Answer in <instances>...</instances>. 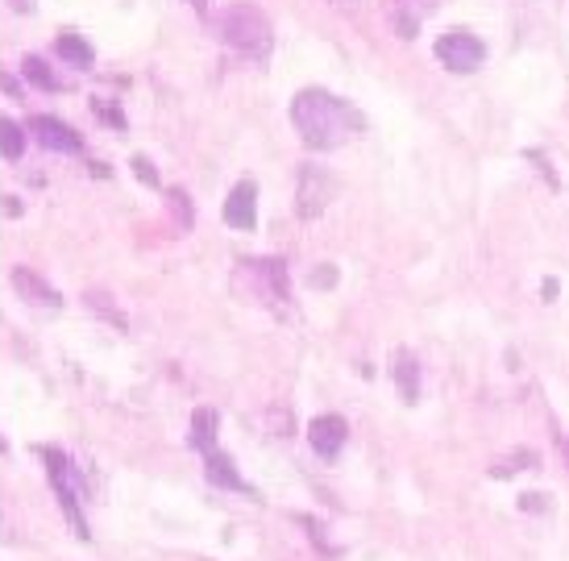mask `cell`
Instances as JSON below:
<instances>
[{
  "label": "cell",
  "mask_w": 569,
  "mask_h": 561,
  "mask_svg": "<svg viewBox=\"0 0 569 561\" xmlns=\"http://www.w3.org/2000/svg\"><path fill=\"white\" fill-rule=\"evenodd\" d=\"M291 126L308 150H337L366 129V117L329 88H300L291 97Z\"/></svg>",
  "instance_id": "6da1fadb"
},
{
  "label": "cell",
  "mask_w": 569,
  "mask_h": 561,
  "mask_svg": "<svg viewBox=\"0 0 569 561\" xmlns=\"http://www.w3.org/2000/svg\"><path fill=\"white\" fill-rule=\"evenodd\" d=\"M233 291L241 300L262 308H287L291 304V271L283 258L274 254H250L238 258L233 267Z\"/></svg>",
  "instance_id": "7a4b0ae2"
},
{
  "label": "cell",
  "mask_w": 569,
  "mask_h": 561,
  "mask_svg": "<svg viewBox=\"0 0 569 561\" xmlns=\"http://www.w3.org/2000/svg\"><path fill=\"white\" fill-rule=\"evenodd\" d=\"M217 30H221L224 47H233L246 59H267L274 50V26H270V17L258 4H229V9H221Z\"/></svg>",
  "instance_id": "3957f363"
},
{
  "label": "cell",
  "mask_w": 569,
  "mask_h": 561,
  "mask_svg": "<svg viewBox=\"0 0 569 561\" xmlns=\"http://www.w3.org/2000/svg\"><path fill=\"white\" fill-rule=\"evenodd\" d=\"M432 54H437V63H441L445 71H453V76H475L478 67L487 63V42L470 30H445L441 38H437V47H432Z\"/></svg>",
  "instance_id": "277c9868"
},
{
  "label": "cell",
  "mask_w": 569,
  "mask_h": 561,
  "mask_svg": "<svg viewBox=\"0 0 569 561\" xmlns=\"http://www.w3.org/2000/svg\"><path fill=\"white\" fill-rule=\"evenodd\" d=\"M337 196V176L329 167H317V162H303L300 176H296V217L300 221H317L320 212L332 204Z\"/></svg>",
  "instance_id": "5b68a950"
},
{
  "label": "cell",
  "mask_w": 569,
  "mask_h": 561,
  "mask_svg": "<svg viewBox=\"0 0 569 561\" xmlns=\"http://www.w3.org/2000/svg\"><path fill=\"white\" fill-rule=\"evenodd\" d=\"M38 462L47 470L50 491H76L83 495V503H92V482L83 479V470L76 465V458L59 445H38Z\"/></svg>",
  "instance_id": "8992f818"
},
{
  "label": "cell",
  "mask_w": 569,
  "mask_h": 561,
  "mask_svg": "<svg viewBox=\"0 0 569 561\" xmlns=\"http://www.w3.org/2000/svg\"><path fill=\"white\" fill-rule=\"evenodd\" d=\"M303 437H308V449L317 453L320 462H337L349 441V420L337 417V412H320V417L303 424Z\"/></svg>",
  "instance_id": "52a82bcc"
},
{
  "label": "cell",
  "mask_w": 569,
  "mask_h": 561,
  "mask_svg": "<svg viewBox=\"0 0 569 561\" xmlns=\"http://www.w3.org/2000/svg\"><path fill=\"white\" fill-rule=\"evenodd\" d=\"M221 217H224V224L238 229V233H253V229H258V183H253V179H238V183L229 188Z\"/></svg>",
  "instance_id": "ba28073f"
},
{
  "label": "cell",
  "mask_w": 569,
  "mask_h": 561,
  "mask_svg": "<svg viewBox=\"0 0 569 561\" xmlns=\"http://www.w3.org/2000/svg\"><path fill=\"white\" fill-rule=\"evenodd\" d=\"M26 129H30L33 142H42L47 150H59V154H80L83 150V138L67 121H59V117H30Z\"/></svg>",
  "instance_id": "9c48e42d"
},
{
  "label": "cell",
  "mask_w": 569,
  "mask_h": 561,
  "mask_svg": "<svg viewBox=\"0 0 569 561\" xmlns=\"http://www.w3.org/2000/svg\"><path fill=\"white\" fill-rule=\"evenodd\" d=\"M9 288L33 308H63V291L50 288L47 279L38 271H30V267H13V271H9Z\"/></svg>",
  "instance_id": "30bf717a"
},
{
  "label": "cell",
  "mask_w": 569,
  "mask_h": 561,
  "mask_svg": "<svg viewBox=\"0 0 569 561\" xmlns=\"http://www.w3.org/2000/svg\"><path fill=\"white\" fill-rule=\"evenodd\" d=\"M204 479L217 487V491H233V495H246L253 499V487L246 479H241L238 462L224 453V449H212V453H204Z\"/></svg>",
  "instance_id": "8fae6325"
},
{
  "label": "cell",
  "mask_w": 569,
  "mask_h": 561,
  "mask_svg": "<svg viewBox=\"0 0 569 561\" xmlns=\"http://www.w3.org/2000/svg\"><path fill=\"white\" fill-rule=\"evenodd\" d=\"M391 379L399 387V400L403 403H416L420 400V387H425V370H420V358L408 350V345H399L391 353Z\"/></svg>",
  "instance_id": "7c38bea8"
},
{
  "label": "cell",
  "mask_w": 569,
  "mask_h": 561,
  "mask_svg": "<svg viewBox=\"0 0 569 561\" xmlns=\"http://www.w3.org/2000/svg\"><path fill=\"white\" fill-rule=\"evenodd\" d=\"M217 433H221V412L200 403L188 420V445L196 449V453H212V449H217Z\"/></svg>",
  "instance_id": "4fadbf2b"
},
{
  "label": "cell",
  "mask_w": 569,
  "mask_h": 561,
  "mask_svg": "<svg viewBox=\"0 0 569 561\" xmlns=\"http://www.w3.org/2000/svg\"><path fill=\"white\" fill-rule=\"evenodd\" d=\"M54 54L63 59V67H76V71H88L96 63V50L83 42L80 33H63V38H54Z\"/></svg>",
  "instance_id": "5bb4252c"
},
{
  "label": "cell",
  "mask_w": 569,
  "mask_h": 561,
  "mask_svg": "<svg viewBox=\"0 0 569 561\" xmlns=\"http://www.w3.org/2000/svg\"><path fill=\"white\" fill-rule=\"evenodd\" d=\"M162 209L171 217L174 233H188L191 224H196V209H191V196L183 188H162Z\"/></svg>",
  "instance_id": "9a60e30c"
},
{
  "label": "cell",
  "mask_w": 569,
  "mask_h": 561,
  "mask_svg": "<svg viewBox=\"0 0 569 561\" xmlns=\"http://www.w3.org/2000/svg\"><path fill=\"white\" fill-rule=\"evenodd\" d=\"M83 300V308L92 312V317H100V321H109V324H117V329H129V321H126V312L117 308V300H112L109 291L104 288H88L80 295Z\"/></svg>",
  "instance_id": "2e32d148"
},
{
  "label": "cell",
  "mask_w": 569,
  "mask_h": 561,
  "mask_svg": "<svg viewBox=\"0 0 569 561\" xmlns=\"http://www.w3.org/2000/svg\"><path fill=\"white\" fill-rule=\"evenodd\" d=\"M26 142H30V129L17 126L13 117H0V159L17 162L26 154Z\"/></svg>",
  "instance_id": "e0dca14e"
},
{
  "label": "cell",
  "mask_w": 569,
  "mask_h": 561,
  "mask_svg": "<svg viewBox=\"0 0 569 561\" xmlns=\"http://www.w3.org/2000/svg\"><path fill=\"white\" fill-rule=\"evenodd\" d=\"M537 465H540L537 449H516V453H507V458H495V462H490V479H511V474L537 470Z\"/></svg>",
  "instance_id": "ac0fdd59"
},
{
  "label": "cell",
  "mask_w": 569,
  "mask_h": 561,
  "mask_svg": "<svg viewBox=\"0 0 569 561\" xmlns=\"http://www.w3.org/2000/svg\"><path fill=\"white\" fill-rule=\"evenodd\" d=\"M296 524L308 532V541L317 545L320 558H341V545H332V541H329V529H325V520H317V515H296Z\"/></svg>",
  "instance_id": "d6986e66"
},
{
  "label": "cell",
  "mask_w": 569,
  "mask_h": 561,
  "mask_svg": "<svg viewBox=\"0 0 569 561\" xmlns=\"http://www.w3.org/2000/svg\"><path fill=\"white\" fill-rule=\"evenodd\" d=\"M21 76H26V83L42 88V92H59V80L50 76L47 59H38V54H26V59H21Z\"/></svg>",
  "instance_id": "ffe728a7"
},
{
  "label": "cell",
  "mask_w": 569,
  "mask_h": 561,
  "mask_svg": "<svg viewBox=\"0 0 569 561\" xmlns=\"http://www.w3.org/2000/svg\"><path fill=\"white\" fill-rule=\"evenodd\" d=\"M516 508H520L523 515H545L553 503H549L545 491H523V495H516Z\"/></svg>",
  "instance_id": "44dd1931"
},
{
  "label": "cell",
  "mask_w": 569,
  "mask_h": 561,
  "mask_svg": "<svg viewBox=\"0 0 569 561\" xmlns=\"http://www.w3.org/2000/svg\"><path fill=\"white\" fill-rule=\"evenodd\" d=\"M308 288H317V291L337 288V267H332V262H320L317 271L308 274Z\"/></svg>",
  "instance_id": "7402d4cb"
},
{
  "label": "cell",
  "mask_w": 569,
  "mask_h": 561,
  "mask_svg": "<svg viewBox=\"0 0 569 561\" xmlns=\"http://www.w3.org/2000/svg\"><path fill=\"white\" fill-rule=\"evenodd\" d=\"M523 159H528V162H537V171H540V176H545V179H549V188H553V192H557V188H561V179H557L553 162L545 159L540 150H523Z\"/></svg>",
  "instance_id": "603a6c76"
},
{
  "label": "cell",
  "mask_w": 569,
  "mask_h": 561,
  "mask_svg": "<svg viewBox=\"0 0 569 561\" xmlns=\"http://www.w3.org/2000/svg\"><path fill=\"white\" fill-rule=\"evenodd\" d=\"M133 171H138V179H142L146 188H162L159 171H154V167H150V159H146V154H138V159H133Z\"/></svg>",
  "instance_id": "cb8c5ba5"
},
{
  "label": "cell",
  "mask_w": 569,
  "mask_h": 561,
  "mask_svg": "<svg viewBox=\"0 0 569 561\" xmlns=\"http://www.w3.org/2000/svg\"><path fill=\"white\" fill-rule=\"evenodd\" d=\"M557 295H561V283H557L553 274H549V279H545V283H540V300H545V304H553Z\"/></svg>",
  "instance_id": "d4e9b609"
},
{
  "label": "cell",
  "mask_w": 569,
  "mask_h": 561,
  "mask_svg": "<svg viewBox=\"0 0 569 561\" xmlns=\"http://www.w3.org/2000/svg\"><path fill=\"white\" fill-rule=\"evenodd\" d=\"M553 445H557V453H561V462H566V470H569V433H561V429H557Z\"/></svg>",
  "instance_id": "484cf974"
},
{
  "label": "cell",
  "mask_w": 569,
  "mask_h": 561,
  "mask_svg": "<svg viewBox=\"0 0 569 561\" xmlns=\"http://www.w3.org/2000/svg\"><path fill=\"white\" fill-rule=\"evenodd\" d=\"M0 209H4V217H17V212H21V204H17L13 196H4V200H0Z\"/></svg>",
  "instance_id": "4316f807"
},
{
  "label": "cell",
  "mask_w": 569,
  "mask_h": 561,
  "mask_svg": "<svg viewBox=\"0 0 569 561\" xmlns=\"http://www.w3.org/2000/svg\"><path fill=\"white\" fill-rule=\"evenodd\" d=\"M191 9H196V13H208V0H188Z\"/></svg>",
  "instance_id": "83f0119b"
},
{
  "label": "cell",
  "mask_w": 569,
  "mask_h": 561,
  "mask_svg": "<svg viewBox=\"0 0 569 561\" xmlns=\"http://www.w3.org/2000/svg\"><path fill=\"white\" fill-rule=\"evenodd\" d=\"M0 453H9V441H4V437H0Z\"/></svg>",
  "instance_id": "f1b7e54d"
}]
</instances>
